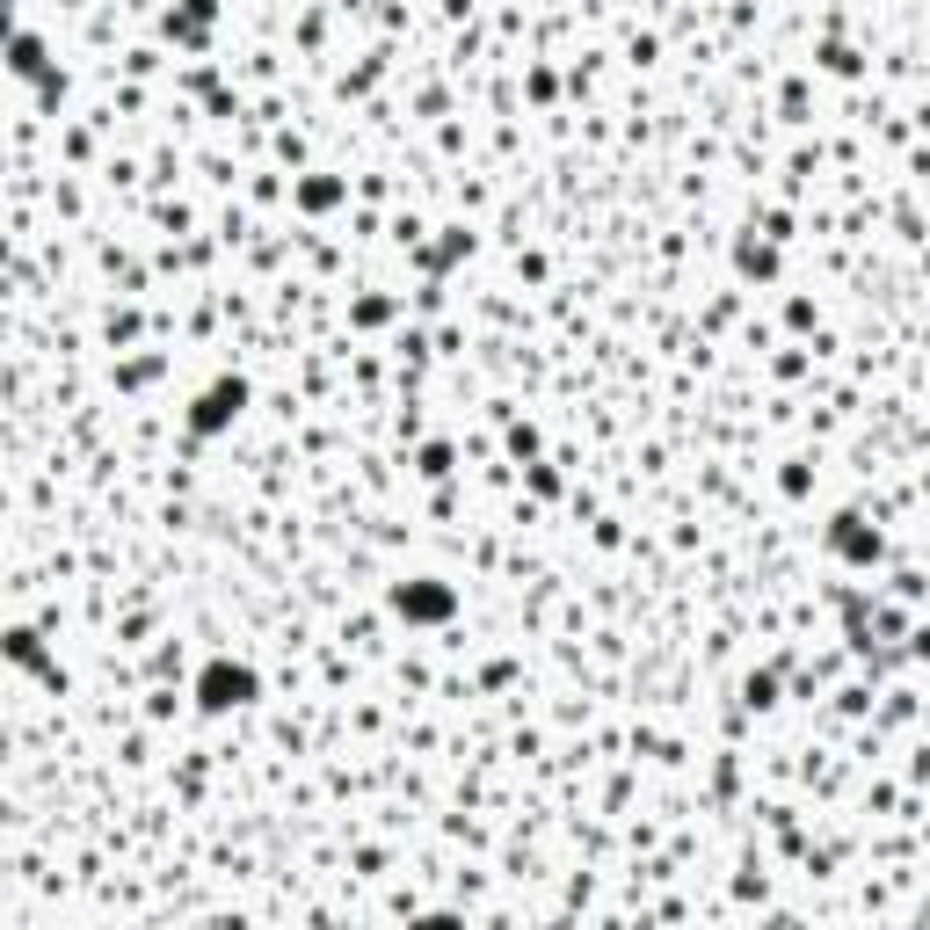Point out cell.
<instances>
[{
	"mask_svg": "<svg viewBox=\"0 0 930 930\" xmlns=\"http://www.w3.org/2000/svg\"><path fill=\"white\" fill-rule=\"evenodd\" d=\"M393 604L408 610V618H443V610H451V596H443V589H400Z\"/></svg>",
	"mask_w": 930,
	"mask_h": 930,
	"instance_id": "obj_3",
	"label": "cell"
},
{
	"mask_svg": "<svg viewBox=\"0 0 930 930\" xmlns=\"http://www.w3.org/2000/svg\"><path fill=\"white\" fill-rule=\"evenodd\" d=\"M241 400H247V385H212V393L197 400V429H226L233 414H241Z\"/></svg>",
	"mask_w": 930,
	"mask_h": 930,
	"instance_id": "obj_2",
	"label": "cell"
},
{
	"mask_svg": "<svg viewBox=\"0 0 930 930\" xmlns=\"http://www.w3.org/2000/svg\"><path fill=\"white\" fill-rule=\"evenodd\" d=\"M197 691H204V705H212V713H226V705L255 698V669H241V662H212V669L197 676Z\"/></svg>",
	"mask_w": 930,
	"mask_h": 930,
	"instance_id": "obj_1",
	"label": "cell"
}]
</instances>
